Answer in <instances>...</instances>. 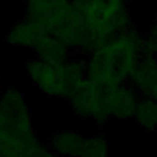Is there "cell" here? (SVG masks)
I'll use <instances>...</instances> for the list:
<instances>
[{
  "label": "cell",
  "instance_id": "11",
  "mask_svg": "<svg viewBox=\"0 0 157 157\" xmlns=\"http://www.w3.org/2000/svg\"><path fill=\"white\" fill-rule=\"evenodd\" d=\"M70 1L71 0H23L25 17L40 23L54 10Z\"/></svg>",
  "mask_w": 157,
  "mask_h": 157
},
{
  "label": "cell",
  "instance_id": "6",
  "mask_svg": "<svg viewBox=\"0 0 157 157\" xmlns=\"http://www.w3.org/2000/svg\"><path fill=\"white\" fill-rule=\"evenodd\" d=\"M128 85L140 97H146L157 102V58L148 50L145 52L129 76Z\"/></svg>",
  "mask_w": 157,
  "mask_h": 157
},
{
  "label": "cell",
  "instance_id": "16",
  "mask_svg": "<svg viewBox=\"0 0 157 157\" xmlns=\"http://www.w3.org/2000/svg\"><path fill=\"white\" fill-rule=\"evenodd\" d=\"M0 87H1V75H0ZM1 91V90H0Z\"/></svg>",
  "mask_w": 157,
  "mask_h": 157
},
{
  "label": "cell",
  "instance_id": "2",
  "mask_svg": "<svg viewBox=\"0 0 157 157\" xmlns=\"http://www.w3.org/2000/svg\"><path fill=\"white\" fill-rule=\"evenodd\" d=\"M23 70L42 93L65 101L74 87L86 77L85 59L76 54L60 63L31 56L25 61Z\"/></svg>",
  "mask_w": 157,
  "mask_h": 157
},
{
  "label": "cell",
  "instance_id": "4",
  "mask_svg": "<svg viewBox=\"0 0 157 157\" xmlns=\"http://www.w3.org/2000/svg\"><path fill=\"white\" fill-rule=\"evenodd\" d=\"M104 91V87L85 77L74 87L66 102L77 118L92 120L94 124L103 126L110 120L105 108Z\"/></svg>",
  "mask_w": 157,
  "mask_h": 157
},
{
  "label": "cell",
  "instance_id": "13",
  "mask_svg": "<svg viewBox=\"0 0 157 157\" xmlns=\"http://www.w3.org/2000/svg\"><path fill=\"white\" fill-rule=\"evenodd\" d=\"M37 137L38 135L33 137L23 139L0 125V157H16V155L18 153V151L22 148L23 145Z\"/></svg>",
  "mask_w": 157,
  "mask_h": 157
},
{
  "label": "cell",
  "instance_id": "1",
  "mask_svg": "<svg viewBox=\"0 0 157 157\" xmlns=\"http://www.w3.org/2000/svg\"><path fill=\"white\" fill-rule=\"evenodd\" d=\"M146 50L144 36L134 27L118 32L85 56L86 77L102 87L128 83Z\"/></svg>",
  "mask_w": 157,
  "mask_h": 157
},
{
  "label": "cell",
  "instance_id": "9",
  "mask_svg": "<svg viewBox=\"0 0 157 157\" xmlns=\"http://www.w3.org/2000/svg\"><path fill=\"white\" fill-rule=\"evenodd\" d=\"M85 140L86 135L74 129H66L54 132L49 139L48 146L59 157H78Z\"/></svg>",
  "mask_w": 157,
  "mask_h": 157
},
{
  "label": "cell",
  "instance_id": "10",
  "mask_svg": "<svg viewBox=\"0 0 157 157\" xmlns=\"http://www.w3.org/2000/svg\"><path fill=\"white\" fill-rule=\"evenodd\" d=\"M132 118L142 131L145 132L156 131L157 130V102L153 99L139 96Z\"/></svg>",
  "mask_w": 157,
  "mask_h": 157
},
{
  "label": "cell",
  "instance_id": "8",
  "mask_svg": "<svg viewBox=\"0 0 157 157\" xmlns=\"http://www.w3.org/2000/svg\"><path fill=\"white\" fill-rule=\"evenodd\" d=\"M48 36L50 34L40 23L23 17L21 21L10 26L5 34V42L11 47L23 48L33 52Z\"/></svg>",
  "mask_w": 157,
  "mask_h": 157
},
{
  "label": "cell",
  "instance_id": "12",
  "mask_svg": "<svg viewBox=\"0 0 157 157\" xmlns=\"http://www.w3.org/2000/svg\"><path fill=\"white\" fill-rule=\"evenodd\" d=\"M110 156V145L107 137L96 132L86 136L83 147L78 157H109Z\"/></svg>",
  "mask_w": 157,
  "mask_h": 157
},
{
  "label": "cell",
  "instance_id": "7",
  "mask_svg": "<svg viewBox=\"0 0 157 157\" xmlns=\"http://www.w3.org/2000/svg\"><path fill=\"white\" fill-rule=\"evenodd\" d=\"M104 88V101L109 118L115 120L132 118L139 94L128 83Z\"/></svg>",
  "mask_w": 157,
  "mask_h": 157
},
{
  "label": "cell",
  "instance_id": "14",
  "mask_svg": "<svg viewBox=\"0 0 157 157\" xmlns=\"http://www.w3.org/2000/svg\"><path fill=\"white\" fill-rule=\"evenodd\" d=\"M16 157H59L49 146L44 145L39 137L28 141L18 151Z\"/></svg>",
  "mask_w": 157,
  "mask_h": 157
},
{
  "label": "cell",
  "instance_id": "15",
  "mask_svg": "<svg viewBox=\"0 0 157 157\" xmlns=\"http://www.w3.org/2000/svg\"><path fill=\"white\" fill-rule=\"evenodd\" d=\"M144 39L147 50L157 58V20H152L148 26L147 34L146 37H144Z\"/></svg>",
  "mask_w": 157,
  "mask_h": 157
},
{
  "label": "cell",
  "instance_id": "5",
  "mask_svg": "<svg viewBox=\"0 0 157 157\" xmlns=\"http://www.w3.org/2000/svg\"><path fill=\"white\" fill-rule=\"evenodd\" d=\"M0 125L23 139L37 135L25 94L17 87L0 91Z\"/></svg>",
  "mask_w": 157,
  "mask_h": 157
},
{
  "label": "cell",
  "instance_id": "3",
  "mask_svg": "<svg viewBox=\"0 0 157 157\" xmlns=\"http://www.w3.org/2000/svg\"><path fill=\"white\" fill-rule=\"evenodd\" d=\"M130 1L131 0H71L83 18L91 37L92 49L115 33L134 27V17L128 10Z\"/></svg>",
  "mask_w": 157,
  "mask_h": 157
}]
</instances>
